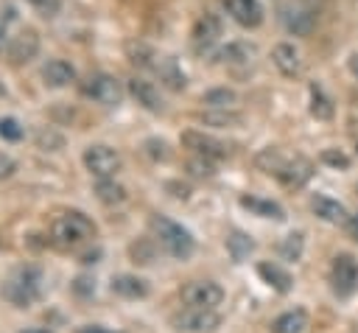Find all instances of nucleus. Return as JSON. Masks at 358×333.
Instances as JSON below:
<instances>
[{
  "label": "nucleus",
  "instance_id": "obj_1",
  "mask_svg": "<svg viewBox=\"0 0 358 333\" xmlns=\"http://www.w3.org/2000/svg\"><path fill=\"white\" fill-rule=\"evenodd\" d=\"M151 232H154V241L176 260H187L196 249V238L190 235V229H185L182 224L165 215H151Z\"/></svg>",
  "mask_w": 358,
  "mask_h": 333
},
{
  "label": "nucleus",
  "instance_id": "obj_2",
  "mask_svg": "<svg viewBox=\"0 0 358 333\" xmlns=\"http://www.w3.org/2000/svg\"><path fill=\"white\" fill-rule=\"evenodd\" d=\"M50 238H53L56 246L73 249V246H81L84 241L95 238V224H92L84 213L67 210V213H62V215L53 218V224H50Z\"/></svg>",
  "mask_w": 358,
  "mask_h": 333
},
{
  "label": "nucleus",
  "instance_id": "obj_3",
  "mask_svg": "<svg viewBox=\"0 0 358 333\" xmlns=\"http://www.w3.org/2000/svg\"><path fill=\"white\" fill-rule=\"evenodd\" d=\"M3 297L17 305L28 308L42 297V271L36 266H20L6 283H3Z\"/></svg>",
  "mask_w": 358,
  "mask_h": 333
},
{
  "label": "nucleus",
  "instance_id": "obj_4",
  "mask_svg": "<svg viewBox=\"0 0 358 333\" xmlns=\"http://www.w3.org/2000/svg\"><path fill=\"white\" fill-rule=\"evenodd\" d=\"M81 160H84V168H87L92 176H98V179L115 176V173L120 171V165H123L120 154H117L112 146H103V143L87 146L84 154H81Z\"/></svg>",
  "mask_w": 358,
  "mask_h": 333
},
{
  "label": "nucleus",
  "instance_id": "obj_5",
  "mask_svg": "<svg viewBox=\"0 0 358 333\" xmlns=\"http://www.w3.org/2000/svg\"><path fill=\"white\" fill-rule=\"evenodd\" d=\"M330 288L336 297H350L358 288V260L347 252L336 255L330 263Z\"/></svg>",
  "mask_w": 358,
  "mask_h": 333
},
{
  "label": "nucleus",
  "instance_id": "obj_6",
  "mask_svg": "<svg viewBox=\"0 0 358 333\" xmlns=\"http://www.w3.org/2000/svg\"><path fill=\"white\" fill-rule=\"evenodd\" d=\"M221 325V316L215 308H185L173 316V327L182 333H210Z\"/></svg>",
  "mask_w": 358,
  "mask_h": 333
},
{
  "label": "nucleus",
  "instance_id": "obj_7",
  "mask_svg": "<svg viewBox=\"0 0 358 333\" xmlns=\"http://www.w3.org/2000/svg\"><path fill=\"white\" fill-rule=\"evenodd\" d=\"M84 95L92 98L95 104H103V106H117L123 101V87L115 76L109 73H95L87 78L84 84Z\"/></svg>",
  "mask_w": 358,
  "mask_h": 333
},
{
  "label": "nucleus",
  "instance_id": "obj_8",
  "mask_svg": "<svg viewBox=\"0 0 358 333\" xmlns=\"http://www.w3.org/2000/svg\"><path fill=\"white\" fill-rule=\"evenodd\" d=\"M182 299L190 308H218L224 302V288L213 280H193L182 288Z\"/></svg>",
  "mask_w": 358,
  "mask_h": 333
},
{
  "label": "nucleus",
  "instance_id": "obj_9",
  "mask_svg": "<svg viewBox=\"0 0 358 333\" xmlns=\"http://www.w3.org/2000/svg\"><path fill=\"white\" fill-rule=\"evenodd\" d=\"M221 34H224V22H221V17H218V14H213V11H204V14L193 22L190 42H193V48L201 53V50L213 48V45L221 39Z\"/></svg>",
  "mask_w": 358,
  "mask_h": 333
},
{
  "label": "nucleus",
  "instance_id": "obj_10",
  "mask_svg": "<svg viewBox=\"0 0 358 333\" xmlns=\"http://www.w3.org/2000/svg\"><path fill=\"white\" fill-rule=\"evenodd\" d=\"M182 146L185 148H190L193 154H199V157H207V160H224L227 154H229V148H227V143H221L218 137H213V134H204V132H196V129H190V132H182Z\"/></svg>",
  "mask_w": 358,
  "mask_h": 333
},
{
  "label": "nucleus",
  "instance_id": "obj_11",
  "mask_svg": "<svg viewBox=\"0 0 358 333\" xmlns=\"http://www.w3.org/2000/svg\"><path fill=\"white\" fill-rule=\"evenodd\" d=\"M310 176H313V162H310L308 157L285 160V165H282L280 173H277L280 185L288 187V190H299V187H305V185L310 182Z\"/></svg>",
  "mask_w": 358,
  "mask_h": 333
},
{
  "label": "nucleus",
  "instance_id": "obj_12",
  "mask_svg": "<svg viewBox=\"0 0 358 333\" xmlns=\"http://www.w3.org/2000/svg\"><path fill=\"white\" fill-rule=\"evenodd\" d=\"M6 53H8V62H11V64H25V62H31V59L39 53V34H36L34 28H22L17 36H11Z\"/></svg>",
  "mask_w": 358,
  "mask_h": 333
},
{
  "label": "nucleus",
  "instance_id": "obj_13",
  "mask_svg": "<svg viewBox=\"0 0 358 333\" xmlns=\"http://www.w3.org/2000/svg\"><path fill=\"white\" fill-rule=\"evenodd\" d=\"M221 3H224L227 14L238 25H243V28H257L263 22V6H260V0H221Z\"/></svg>",
  "mask_w": 358,
  "mask_h": 333
},
{
  "label": "nucleus",
  "instance_id": "obj_14",
  "mask_svg": "<svg viewBox=\"0 0 358 333\" xmlns=\"http://www.w3.org/2000/svg\"><path fill=\"white\" fill-rule=\"evenodd\" d=\"M151 73H157L159 81H162L168 90H173V92L185 90V84H187V78H185V73L179 70V64H176L173 56H162V53H157V59H154V64H151Z\"/></svg>",
  "mask_w": 358,
  "mask_h": 333
},
{
  "label": "nucleus",
  "instance_id": "obj_15",
  "mask_svg": "<svg viewBox=\"0 0 358 333\" xmlns=\"http://www.w3.org/2000/svg\"><path fill=\"white\" fill-rule=\"evenodd\" d=\"M271 62H274V67H277L282 76H288V78L299 76V70H302L299 50H296L291 42H277V45L271 48Z\"/></svg>",
  "mask_w": 358,
  "mask_h": 333
},
{
  "label": "nucleus",
  "instance_id": "obj_16",
  "mask_svg": "<svg viewBox=\"0 0 358 333\" xmlns=\"http://www.w3.org/2000/svg\"><path fill=\"white\" fill-rule=\"evenodd\" d=\"M129 92H131V98L143 106V109H148V112H162V95H159V90L148 81V78H131L129 81Z\"/></svg>",
  "mask_w": 358,
  "mask_h": 333
},
{
  "label": "nucleus",
  "instance_id": "obj_17",
  "mask_svg": "<svg viewBox=\"0 0 358 333\" xmlns=\"http://www.w3.org/2000/svg\"><path fill=\"white\" fill-rule=\"evenodd\" d=\"M282 22H285V28H288L291 34L308 36V34L313 31V25H316V11L308 8V6H291V8H285Z\"/></svg>",
  "mask_w": 358,
  "mask_h": 333
},
{
  "label": "nucleus",
  "instance_id": "obj_18",
  "mask_svg": "<svg viewBox=\"0 0 358 333\" xmlns=\"http://www.w3.org/2000/svg\"><path fill=\"white\" fill-rule=\"evenodd\" d=\"M42 81L53 90H62V87H70L76 81V67L64 59H50L45 67H42Z\"/></svg>",
  "mask_w": 358,
  "mask_h": 333
},
{
  "label": "nucleus",
  "instance_id": "obj_19",
  "mask_svg": "<svg viewBox=\"0 0 358 333\" xmlns=\"http://www.w3.org/2000/svg\"><path fill=\"white\" fill-rule=\"evenodd\" d=\"M257 274H260V280H263L266 285H271L277 294H288L291 285H294L288 269H282V266L274 263V260H263V263H257Z\"/></svg>",
  "mask_w": 358,
  "mask_h": 333
},
{
  "label": "nucleus",
  "instance_id": "obj_20",
  "mask_svg": "<svg viewBox=\"0 0 358 333\" xmlns=\"http://www.w3.org/2000/svg\"><path fill=\"white\" fill-rule=\"evenodd\" d=\"M310 210H313L322 221H327V224H347V218H350L347 207H344L341 201L330 199V196H313V199H310Z\"/></svg>",
  "mask_w": 358,
  "mask_h": 333
},
{
  "label": "nucleus",
  "instance_id": "obj_21",
  "mask_svg": "<svg viewBox=\"0 0 358 333\" xmlns=\"http://www.w3.org/2000/svg\"><path fill=\"white\" fill-rule=\"evenodd\" d=\"M109 288H112L117 297H126V299H143V297H148L145 280H140V277H134V274H117V277H112Z\"/></svg>",
  "mask_w": 358,
  "mask_h": 333
},
{
  "label": "nucleus",
  "instance_id": "obj_22",
  "mask_svg": "<svg viewBox=\"0 0 358 333\" xmlns=\"http://www.w3.org/2000/svg\"><path fill=\"white\" fill-rule=\"evenodd\" d=\"M241 207L252 210V213H255V215H260V218H274V221H282V218H285V210H282L277 201H271V199H260V196H241Z\"/></svg>",
  "mask_w": 358,
  "mask_h": 333
},
{
  "label": "nucleus",
  "instance_id": "obj_23",
  "mask_svg": "<svg viewBox=\"0 0 358 333\" xmlns=\"http://www.w3.org/2000/svg\"><path fill=\"white\" fill-rule=\"evenodd\" d=\"M308 327V313L302 308L285 311L271 322V333H302Z\"/></svg>",
  "mask_w": 358,
  "mask_h": 333
},
{
  "label": "nucleus",
  "instance_id": "obj_24",
  "mask_svg": "<svg viewBox=\"0 0 358 333\" xmlns=\"http://www.w3.org/2000/svg\"><path fill=\"white\" fill-rule=\"evenodd\" d=\"M252 56H255V48L246 45V42H229L227 48H221V50L215 53V59H218L221 64H249Z\"/></svg>",
  "mask_w": 358,
  "mask_h": 333
},
{
  "label": "nucleus",
  "instance_id": "obj_25",
  "mask_svg": "<svg viewBox=\"0 0 358 333\" xmlns=\"http://www.w3.org/2000/svg\"><path fill=\"white\" fill-rule=\"evenodd\" d=\"M227 252H229V257H232L235 263H241L243 257H249V255L255 252V241H252L246 232L232 229V232L227 235Z\"/></svg>",
  "mask_w": 358,
  "mask_h": 333
},
{
  "label": "nucleus",
  "instance_id": "obj_26",
  "mask_svg": "<svg viewBox=\"0 0 358 333\" xmlns=\"http://www.w3.org/2000/svg\"><path fill=\"white\" fill-rule=\"evenodd\" d=\"M95 196H98L103 204H120V201H126V187H123L120 182H115V176H109V179H98V185H95Z\"/></svg>",
  "mask_w": 358,
  "mask_h": 333
},
{
  "label": "nucleus",
  "instance_id": "obj_27",
  "mask_svg": "<svg viewBox=\"0 0 358 333\" xmlns=\"http://www.w3.org/2000/svg\"><path fill=\"white\" fill-rule=\"evenodd\" d=\"M201 104H207L210 109H232L238 104V92L227 90V87H215V90H207L201 95Z\"/></svg>",
  "mask_w": 358,
  "mask_h": 333
},
{
  "label": "nucleus",
  "instance_id": "obj_28",
  "mask_svg": "<svg viewBox=\"0 0 358 333\" xmlns=\"http://www.w3.org/2000/svg\"><path fill=\"white\" fill-rule=\"evenodd\" d=\"M310 115L316 118V120H330L333 118V101L322 92V87H316V84H310Z\"/></svg>",
  "mask_w": 358,
  "mask_h": 333
},
{
  "label": "nucleus",
  "instance_id": "obj_29",
  "mask_svg": "<svg viewBox=\"0 0 358 333\" xmlns=\"http://www.w3.org/2000/svg\"><path fill=\"white\" fill-rule=\"evenodd\" d=\"M199 120H201L204 126L227 129V126H238L243 118H241L238 112H232V109H210V112H201V115H199Z\"/></svg>",
  "mask_w": 358,
  "mask_h": 333
},
{
  "label": "nucleus",
  "instance_id": "obj_30",
  "mask_svg": "<svg viewBox=\"0 0 358 333\" xmlns=\"http://www.w3.org/2000/svg\"><path fill=\"white\" fill-rule=\"evenodd\" d=\"M302 249H305V235L302 232H291L280 243V257L282 260H299L302 257Z\"/></svg>",
  "mask_w": 358,
  "mask_h": 333
},
{
  "label": "nucleus",
  "instance_id": "obj_31",
  "mask_svg": "<svg viewBox=\"0 0 358 333\" xmlns=\"http://www.w3.org/2000/svg\"><path fill=\"white\" fill-rule=\"evenodd\" d=\"M255 162H257V168H260V171H266V173H274V176H277V173H280V168L285 165V157H282L277 148H263V151L257 154V160H255Z\"/></svg>",
  "mask_w": 358,
  "mask_h": 333
},
{
  "label": "nucleus",
  "instance_id": "obj_32",
  "mask_svg": "<svg viewBox=\"0 0 358 333\" xmlns=\"http://www.w3.org/2000/svg\"><path fill=\"white\" fill-rule=\"evenodd\" d=\"M187 173L196 176V179H213L215 176V160H207V157L193 154L187 160Z\"/></svg>",
  "mask_w": 358,
  "mask_h": 333
},
{
  "label": "nucleus",
  "instance_id": "obj_33",
  "mask_svg": "<svg viewBox=\"0 0 358 333\" xmlns=\"http://www.w3.org/2000/svg\"><path fill=\"white\" fill-rule=\"evenodd\" d=\"M22 134H25V129H22V123L17 118H0V137L3 140L17 143V140H22Z\"/></svg>",
  "mask_w": 358,
  "mask_h": 333
},
{
  "label": "nucleus",
  "instance_id": "obj_34",
  "mask_svg": "<svg viewBox=\"0 0 358 333\" xmlns=\"http://www.w3.org/2000/svg\"><path fill=\"white\" fill-rule=\"evenodd\" d=\"M322 162L324 165H330V168H350V157L344 154V151H338V148H324L322 151Z\"/></svg>",
  "mask_w": 358,
  "mask_h": 333
},
{
  "label": "nucleus",
  "instance_id": "obj_35",
  "mask_svg": "<svg viewBox=\"0 0 358 333\" xmlns=\"http://www.w3.org/2000/svg\"><path fill=\"white\" fill-rule=\"evenodd\" d=\"M36 143L45 148V151H59L62 148V134H56V132H50V129H42L39 134H36Z\"/></svg>",
  "mask_w": 358,
  "mask_h": 333
},
{
  "label": "nucleus",
  "instance_id": "obj_36",
  "mask_svg": "<svg viewBox=\"0 0 358 333\" xmlns=\"http://www.w3.org/2000/svg\"><path fill=\"white\" fill-rule=\"evenodd\" d=\"M42 17H56L59 8H62V0H28Z\"/></svg>",
  "mask_w": 358,
  "mask_h": 333
},
{
  "label": "nucleus",
  "instance_id": "obj_37",
  "mask_svg": "<svg viewBox=\"0 0 358 333\" xmlns=\"http://www.w3.org/2000/svg\"><path fill=\"white\" fill-rule=\"evenodd\" d=\"M73 291H76L78 297H90V294H95V280H90V277H76Z\"/></svg>",
  "mask_w": 358,
  "mask_h": 333
},
{
  "label": "nucleus",
  "instance_id": "obj_38",
  "mask_svg": "<svg viewBox=\"0 0 358 333\" xmlns=\"http://www.w3.org/2000/svg\"><path fill=\"white\" fill-rule=\"evenodd\" d=\"M14 171H17V162H14L8 154L0 151V182L8 179V176H14Z\"/></svg>",
  "mask_w": 358,
  "mask_h": 333
},
{
  "label": "nucleus",
  "instance_id": "obj_39",
  "mask_svg": "<svg viewBox=\"0 0 358 333\" xmlns=\"http://www.w3.org/2000/svg\"><path fill=\"white\" fill-rule=\"evenodd\" d=\"M76 333H117V330H109L103 325H81V327H76Z\"/></svg>",
  "mask_w": 358,
  "mask_h": 333
},
{
  "label": "nucleus",
  "instance_id": "obj_40",
  "mask_svg": "<svg viewBox=\"0 0 358 333\" xmlns=\"http://www.w3.org/2000/svg\"><path fill=\"white\" fill-rule=\"evenodd\" d=\"M347 232H350V238H355V241H358V213L347 218Z\"/></svg>",
  "mask_w": 358,
  "mask_h": 333
},
{
  "label": "nucleus",
  "instance_id": "obj_41",
  "mask_svg": "<svg viewBox=\"0 0 358 333\" xmlns=\"http://www.w3.org/2000/svg\"><path fill=\"white\" fill-rule=\"evenodd\" d=\"M347 67H350V73L358 78V53H352V56L347 59Z\"/></svg>",
  "mask_w": 358,
  "mask_h": 333
},
{
  "label": "nucleus",
  "instance_id": "obj_42",
  "mask_svg": "<svg viewBox=\"0 0 358 333\" xmlns=\"http://www.w3.org/2000/svg\"><path fill=\"white\" fill-rule=\"evenodd\" d=\"M101 255V249H95V252H87L84 257H81V263H95V257Z\"/></svg>",
  "mask_w": 358,
  "mask_h": 333
},
{
  "label": "nucleus",
  "instance_id": "obj_43",
  "mask_svg": "<svg viewBox=\"0 0 358 333\" xmlns=\"http://www.w3.org/2000/svg\"><path fill=\"white\" fill-rule=\"evenodd\" d=\"M22 333H50L48 327H28V330H22Z\"/></svg>",
  "mask_w": 358,
  "mask_h": 333
},
{
  "label": "nucleus",
  "instance_id": "obj_44",
  "mask_svg": "<svg viewBox=\"0 0 358 333\" xmlns=\"http://www.w3.org/2000/svg\"><path fill=\"white\" fill-rule=\"evenodd\" d=\"M0 95H6V87H3V81H0Z\"/></svg>",
  "mask_w": 358,
  "mask_h": 333
},
{
  "label": "nucleus",
  "instance_id": "obj_45",
  "mask_svg": "<svg viewBox=\"0 0 358 333\" xmlns=\"http://www.w3.org/2000/svg\"><path fill=\"white\" fill-rule=\"evenodd\" d=\"M355 154H358V146H355Z\"/></svg>",
  "mask_w": 358,
  "mask_h": 333
}]
</instances>
